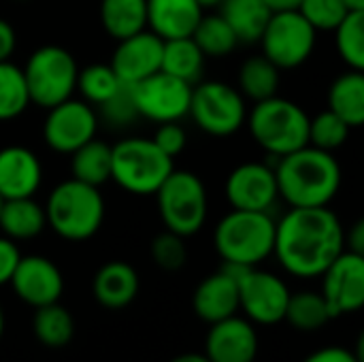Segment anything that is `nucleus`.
Instances as JSON below:
<instances>
[{
  "label": "nucleus",
  "mask_w": 364,
  "mask_h": 362,
  "mask_svg": "<svg viewBox=\"0 0 364 362\" xmlns=\"http://www.w3.org/2000/svg\"><path fill=\"white\" fill-rule=\"evenodd\" d=\"M151 141L171 158L179 156L186 147V130L179 122H164V124H158V130L154 132Z\"/></svg>",
  "instance_id": "40"
},
{
  "label": "nucleus",
  "mask_w": 364,
  "mask_h": 362,
  "mask_svg": "<svg viewBox=\"0 0 364 362\" xmlns=\"http://www.w3.org/2000/svg\"><path fill=\"white\" fill-rule=\"evenodd\" d=\"M175 169L151 139L130 137L111 147V179L128 194L154 196Z\"/></svg>",
  "instance_id": "6"
},
{
  "label": "nucleus",
  "mask_w": 364,
  "mask_h": 362,
  "mask_svg": "<svg viewBox=\"0 0 364 362\" xmlns=\"http://www.w3.org/2000/svg\"><path fill=\"white\" fill-rule=\"evenodd\" d=\"M17 2H26V0H17Z\"/></svg>",
  "instance_id": "50"
},
{
  "label": "nucleus",
  "mask_w": 364,
  "mask_h": 362,
  "mask_svg": "<svg viewBox=\"0 0 364 362\" xmlns=\"http://www.w3.org/2000/svg\"><path fill=\"white\" fill-rule=\"evenodd\" d=\"M100 23L115 41L147 30V0H102Z\"/></svg>",
  "instance_id": "26"
},
{
  "label": "nucleus",
  "mask_w": 364,
  "mask_h": 362,
  "mask_svg": "<svg viewBox=\"0 0 364 362\" xmlns=\"http://www.w3.org/2000/svg\"><path fill=\"white\" fill-rule=\"evenodd\" d=\"M203 66H205V55L192 36L164 41L162 62H160L162 73L194 85V83H198V79L203 75Z\"/></svg>",
  "instance_id": "27"
},
{
  "label": "nucleus",
  "mask_w": 364,
  "mask_h": 362,
  "mask_svg": "<svg viewBox=\"0 0 364 362\" xmlns=\"http://www.w3.org/2000/svg\"><path fill=\"white\" fill-rule=\"evenodd\" d=\"M164 41L151 30H141L128 38L117 41L115 53L111 58V68L122 83L134 85L160 70Z\"/></svg>",
  "instance_id": "17"
},
{
  "label": "nucleus",
  "mask_w": 364,
  "mask_h": 362,
  "mask_svg": "<svg viewBox=\"0 0 364 362\" xmlns=\"http://www.w3.org/2000/svg\"><path fill=\"white\" fill-rule=\"evenodd\" d=\"M0 205H2V198H0Z\"/></svg>",
  "instance_id": "51"
},
{
  "label": "nucleus",
  "mask_w": 364,
  "mask_h": 362,
  "mask_svg": "<svg viewBox=\"0 0 364 362\" xmlns=\"http://www.w3.org/2000/svg\"><path fill=\"white\" fill-rule=\"evenodd\" d=\"M318 32L296 11H273L262 36V55L269 58L279 70L299 68L305 64L316 49Z\"/></svg>",
  "instance_id": "10"
},
{
  "label": "nucleus",
  "mask_w": 364,
  "mask_h": 362,
  "mask_svg": "<svg viewBox=\"0 0 364 362\" xmlns=\"http://www.w3.org/2000/svg\"><path fill=\"white\" fill-rule=\"evenodd\" d=\"M277 87H279V68L262 53L252 55L241 64L237 77V90L241 92L243 98L252 102H260L271 96H277Z\"/></svg>",
  "instance_id": "28"
},
{
  "label": "nucleus",
  "mask_w": 364,
  "mask_h": 362,
  "mask_svg": "<svg viewBox=\"0 0 364 362\" xmlns=\"http://www.w3.org/2000/svg\"><path fill=\"white\" fill-rule=\"evenodd\" d=\"M284 320L290 326L309 333V331L322 329L333 318H331V312L326 307V301L322 299L320 292H296V294L290 292Z\"/></svg>",
  "instance_id": "32"
},
{
  "label": "nucleus",
  "mask_w": 364,
  "mask_h": 362,
  "mask_svg": "<svg viewBox=\"0 0 364 362\" xmlns=\"http://www.w3.org/2000/svg\"><path fill=\"white\" fill-rule=\"evenodd\" d=\"M102 115L113 124V126H126L139 117L134 96H132V85H122L105 105H100Z\"/></svg>",
  "instance_id": "39"
},
{
  "label": "nucleus",
  "mask_w": 364,
  "mask_h": 362,
  "mask_svg": "<svg viewBox=\"0 0 364 362\" xmlns=\"http://www.w3.org/2000/svg\"><path fill=\"white\" fill-rule=\"evenodd\" d=\"M21 254L15 245V241H11L9 237H0V286L11 282V275L19 262Z\"/></svg>",
  "instance_id": "41"
},
{
  "label": "nucleus",
  "mask_w": 364,
  "mask_h": 362,
  "mask_svg": "<svg viewBox=\"0 0 364 362\" xmlns=\"http://www.w3.org/2000/svg\"><path fill=\"white\" fill-rule=\"evenodd\" d=\"M151 258L162 271H168V273L179 271L188 260V250H186L183 237H179L171 230L156 235L151 241Z\"/></svg>",
  "instance_id": "38"
},
{
  "label": "nucleus",
  "mask_w": 364,
  "mask_h": 362,
  "mask_svg": "<svg viewBox=\"0 0 364 362\" xmlns=\"http://www.w3.org/2000/svg\"><path fill=\"white\" fill-rule=\"evenodd\" d=\"M258 335L250 320L230 316L211 324L205 339V356L211 362H254Z\"/></svg>",
  "instance_id": "18"
},
{
  "label": "nucleus",
  "mask_w": 364,
  "mask_h": 362,
  "mask_svg": "<svg viewBox=\"0 0 364 362\" xmlns=\"http://www.w3.org/2000/svg\"><path fill=\"white\" fill-rule=\"evenodd\" d=\"M98 130V115L90 102L68 98L51 109L43 124V139L49 149L70 156L77 147L92 141Z\"/></svg>",
  "instance_id": "13"
},
{
  "label": "nucleus",
  "mask_w": 364,
  "mask_h": 362,
  "mask_svg": "<svg viewBox=\"0 0 364 362\" xmlns=\"http://www.w3.org/2000/svg\"><path fill=\"white\" fill-rule=\"evenodd\" d=\"M192 38L205 58H224L232 53L235 47L239 45L235 32L230 30V26L220 13H211V15L203 13L198 26L192 32Z\"/></svg>",
  "instance_id": "31"
},
{
  "label": "nucleus",
  "mask_w": 364,
  "mask_h": 362,
  "mask_svg": "<svg viewBox=\"0 0 364 362\" xmlns=\"http://www.w3.org/2000/svg\"><path fill=\"white\" fill-rule=\"evenodd\" d=\"M279 196L290 207H328L341 188V166L331 151L305 145L273 166Z\"/></svg>",
  "instance_id": "2"
},
{
  "label": "nucleus",
  "mask_w": 364,
  "mask_h": 362,
  "mask_svg": "<svg viewBox=\"0 0 364 362\" xmlns=\"http://www.w3.org/2000/svg\"><path fill=\"white\" fill-rule=\"evenodd\" d=\"M4 333V314H2V307H0V337Z\"/></svg>",
  "instance_id": "49"
},
{
  "label": "nucleus",
  "mask_w": 364,
  "mask_h": 362,
  "mask_svg": "<svg viewBox=\"0 0 364 362\" xmlns=\"http://www.w3.org/2000/svg\"><path fill=\"white\" fill-rule=\"evenodd\" d=\"M226 201L241 211H271L279 198L275 171L262 162H245L230 171L224 186Z\"/></svg>",
  "instance_id": "15"
},
{
  "label": "nucleus",
  "mask_w": 364,
  "mask_h": 362,
  "mask_svg": "<svg viewBox=\"0 0 364 362\" xmlns=\"http://www.w3.org/2000/svg\"><path fill=\"white\" fill-rule=\"evenodd\" d=\"M124 83L111 68V64H90L79 68L77 75V90L81 92L83 100L90 105H105Z\"/></svg>",
  "instance_id": "35"
},
{
  "label": "nucleus",
  "mask_w": 364,
  "mask_h": 362,
  "mask_svg": "<svg viewBox=\"0 0 364 362\" xmlns=\"http://www.w3.org/2000/svg\"><path fill=\"white\" fill-rule=\"evenodd\" d=\"M245 122L256 145L275 158L309 145V115L288 98L271 96L254 102Z\"/></svg>",
  "instance_id": "5"
},
{
  "label": "nucleus",
  "mask_w": 364,
  "mask_h": 362,
  "mask_svg": "<svg viewBox=\"0 0 364 362\" xmlns=\"http://www.w3.org/2000/svg\"><path fill=\"white\" fill-rule=\"evenodd\" d=\"M194 124L211 137H230L247 119L245 98L224 81H198L192 85L190 111Z\"/></svg>",
  "instance_id": "9"
},
{
  "label": "nucleus",
  "mask_w": 364,
  "mask_h": 362,
  "mask_svg": "<svg viewBox=\"0 0 364 362\" xmlns=\"http://www.w3.org/2000/svg\"><path fill=\"white\" fill-rule=\"evenodd\" d=\"M132 96L139 117L151 119L156 124L179 122L190 111L192 85L158 70L151 77L134 83Z\"/></svg>",
  "instance_id": "11"
},
{
  "label": "nucleus",
  "mask_w": 364,
  "mask_h": 362,
  "mask_svg": "<svg viewBox=\"0 0 364 362\" xmlns=\"http://www.w3.org/2000/svg\"><path fill=\"white\" fill-rule=\"evenodd\" d=\"M348 11H364V0H343Z\"/></svg>",
  "instance_id": "47"
},
{
  "label": "nucleus",
  "mask_w": 364,
  "mask_h": 362,
  "mask_svg": "<svg viewBox=\"0 0 364 362\" xmlns=\"http://www.w3.org/2000/svg\"><path fill=\"white\" fill-rule=\"evenodd\" d=\"M92 290L102 307L124 309L139 294V275L128 262L113 260L98 269Z\"/></svg>",
  "instance_id": "22"
},
{
  "label": "nucleus",
  "mask_w": 364,
  "mask_h": 362,
  "mask_svg": "<svg viewBox=\"0 0 364 362\" xmlns=\"http://www.w3.org/2000/svg\"><path fill=\"white\" fill-rule=\"evenodd\" d=\"M350 130L352 128L339 115L326 109L316 117H309V145L333 154L348 141Z\"/></svg>",
  "instance_id": "36"
},
{
  "label": "nucleus",
  "mask_w": 364,
  "mask_h": 362,
  "mask_svg": "<svg viewBox=\"0 0 364 362\" xmlns=\"http://www.w3.org/2000/svg\"><path fill=\"white\" fill-rule=\"evenodd\" d=\"M30 107L23 70L11 60L0 62V122L19 117Z\"/></svg>",
  "instance_id": "33"
},
{
  "label": "nucleus",
  "mask_w": 364,
  "mask_h": 362,
  "mask_svg": "<svg viewBox=\"0 0 364 362\" xmlns=\"http://www.w3.org/2000/svg\"><path fill=\"white\" fill-rule=\"evenodd\" d=\"M192 307L196 316L207 324H215L220 320L235 316L239 312L237 280L230 277L224 269L205 277L194 290Z\"/></svg>",
  "instance_id": "20"
},
{
  "label": "nucleus",
  "mask_w": 364,
  "mask_h": 362,
  "mask_svg": "<svg viewBox=\"0 0 364 362\" xmlns=\"http://www.w3.org/2000/svg\"><path fill=\"white\" fill-rule=\"evenodd\" d=\"M322 277V299L331 318L354 314L364 305V256L343 250Z\"/></svg>",
  "instance_id": "14"
},
{
  "label": "nucleus",
  "mask_w": 364,
  "mask_h": 362,
  "mask_svg": "<svg viewBox=\"0 0 364 362\" xmlns=\"http://www.w3.org/2000/svg\"><path fill=\"white\" fill-rule=\"evenodd\" d=\"M203 13L196 0H147V28L162 41L192 36Z\"/></svg>",
  "instance_id": "21"
},
{
  "label": "nucleus",
  "mask_w": 364,
  "mask_h": 362,
  "mask_svg": "<svg viewBox=\"0 0 364 362\" xmlns=\"http://www.w3.org/2000/svg\"><path fill=\"white\" fill-rule=\"evenodd\" d=\"M45 228H47L45 209L34 201V196L2 201L0 230L11 241H30L38 237Z\"/></svg>",
  "instance_id": "23"
},
{
  "label": "nucleus",
  "mask_w": 364,
  "mask_h": 362,
  "mask_svg": "<svg viewBox=\"0 0 364 362\" xmlns=\"http://www.w3.org/2000/svg\"><path fill=\"white\" fill-rule=\"evenodd\" d=\"M171 362H211L205 354H181V356H177V358H173Z\"/></svg>",
  "instance_id": "46"
},
{
  "label": "nucleus",
  "mask_w": 364,
  "mask_h": 362,
  "mask_svg": "<svg viewBox=\"0 0 364 362\" xmlns=\"http://www.w3.org/2000/svg\"><path fill=\"white\" fill-rule=\"evenodd\" d=\"M239 286V309L245 312L250 322L273 326L284 322L290 290L277 275L250 267L237 280Z\"/></svg>",
  "instance_id": "12"
},
{
  "label": "nucleus",
  "mask_w": 364,
  "mask_h": 362,
  "mask_svg": "<svg viewBox=\"0 0 364 362\" xmlns=\"http://www.w3.org/2000/svg\"><path fill=\"white\" fill-rule=\"evenodd\" d=\"M43 183V164L38 156L23 145L0 149V198L34 196Z\"/></svg>",
  "instance_id": "19"
},
{
  "label": "nucleus",
  "mask_w": 364,
  "mask_h": 362,
  "mask_svg": "<svg viewBox=\"0 0 364 362\" xmlns=\"http://www.w3.org/2000/svg\"><path fill=\"white\" fill-rule=\"evenodd\" d=\"M269 4L271 11H290V9H296L301 0H264Z\"/></svg>",
  "instance_id": "45"
},
{
  "label": "nucleus",
  "mask_w": 364,
  "mask_h": 362,
  "mask_svg": "<svg viewBox=\"0 0 364 362\" xmlns=\"http://www.w3.org/2000/svg\"><path fill=\"white\" fill-rule=\"evenodd\" d=\"M198 2V6L203 9V11H207V9H218L220 4H222V0H196Z\"/></svg>",
  "instance_id": "48"
},
{
  "label": "nucleus",
  "mask_w": 364,
  "mask_h": 362,
  "mask_svg": "<svg viewBox=\"0 0 364 362\" xmlns=\"http://www.w3.org/2000/svg\"><path fill=\"white\" fill-rule=\"evenodd\" d=\"M15 45H17V36H15L13 26L6 19L0 17V62L11 60V55L15 51Z\"/></svg>",
  "instance_id": "43"
},
{
  "label": "nucleus",
  "mask_w": 364,
  "mask_h": 362,
  "mask_svg": "<svg viewBox=\"0 0 364 362\" xmlns=\"http://www.w3.org/2000/svg\"><path fill=\"white\" fill-rule=\"evenodd\" d=\"M47 226L66 241L92 239L105 222V198L98 188L77 179L58 183L43 205Z\"/></svg>",
  "instance_id": "3"
},
{
  "label": "nucleus",
  "mask_w": 364,
  "mask_h": 362,
  "mask_svg": "<svg viewBox=\"0 0 364 362\" xmlns=\"http://www.w3.org/2000/svg\"><path fill=\"white\" fill-rule=\"evenodd\" d=\"M154 196L166 230L186 239L205 226L209 203L205 183L198 175L173 169Z\"/></svg>",
  "instance_id": "8"
},
{
  "label": "nucleus",
  "mask_w": 364,
  "mask_h": 362,
  "mask_svg": "<svg viewBox=\"0 0 364 362\" xmlns=\"http://www.w3.org/2000/svg\"><path fill=\"white\" fill-rule=\"evenodd\" d=\"M303 362H363V358L358 354H354L352 350H348V348L328 346V348L316 350Z\"/></svg>",
  "instance_id": "42"
},
{
  "label": "nucleus",
  "mask_w": 364,
  "mask_h": 362,
  "mask_svg": "<svg viewBox=\"0 0 364 362\" xmlns=\"http://www.w3.org/2000/svg\"><path fill=\"white\" fill-rule=\"evenodd\" d=\"M346 250V230L328 207H290L275 222L273 254L294 277H320Z\"/></svg>",
  "instance_id": "1"
},
{
  "label": "nucleus",
  "mask_w": 364,
  "mask_h": 362,
  "mask_svg": "<svg viewBox=\"0 0 364 362\" xmlns=\"http://www.w3.org/2000/svg\"><path fill=\"white\" fill-rule=\"evenodd\" d=\"M328 111L339 115L350 128L364 124V75L363 70H348L339 75L328 87Z\"/></svg>",
  "instance_id": "25"
},
{
  "label": "nucleus",
  "mask_w": 364,
  "mask_h": 362,
  "mask_svg": "<svg viewBox=\"0 0 364 362\" xmlns=\"http://www.w3.org/2000/svg\"><path fill=\"white\" fill-rule=\"evenodd\" d=\"M296 11L314 26L316 32L335 30L350 13L343 0H301Z\"/></svg>",
  "instance_id": "37"
},
{
  "label": "nucleus",
  "mask_w": 364,
  "mask_h": 362,
  "mask_svg": "<svg viewBox=\"0 0 364 362\" xmlns=\"http://www.w3.org/2000/svg\"><path fill=\"white\" fill-rule=\"evenodd\" d=\"M9 284L17 299L34 309L58 303L64 292L62 271L45 256H21Z\"/></svg>",
  "instance_id": "16"
},
{
  "label": "nucleus",
  "mask_w": 364,
  "mask_h": 362,
  "mask_svg": "<svg viewBox=\"0 0 364 362\" xmlns=\"http://www.w3.org/2000/svg\"><path fill=\"white\" fill-rule=\"evenodd\" d=\"M239 43H258L273 11L264 0H222L218 6Z\"/></svg>",
  "instance_id": "24"
},
{
  "label": "nucleus",
  "mask_w": 364,
  "mask_h": 362,
  "mask_svg": "<svg viewBox=\"0 0 364 362\" xmlns=\"http://www.w3.org/2000/svg\"><path fill=\"white\" fill-rule=\"evenodd\" d=\"M346 250L364 256V222L358 220L348 233H346Z\"/></svg>",
  "instance_id": "44"
},
{
  "label": "nucleus",
  "mask_w": 364,
  "mask_h": 362,
  "mask_svg": "<svg viewBox=\"0 0 364 362\" xmlns=\"http://www.w3.org/2000/svg\"><path fill=\"white\" fill-rule=\"evenodd\" d=\"M70 173L73 179L87 186L100 188L111 179V145L98 141L96 137L70 154Z\"/></svg>",
  "instance_id": "29"
},
{
  "label": "nucleus",
  "mask_w": 364,
  "mask_h": 362,
  "mask_svg": "<svg viewBox=\"0 0 364 362\" xmlns=\"http://www.w3.org/2000/svg\"><path fill=\"white\" fill-rule=\"evenodd\" d=\"M32 333L47 348H64L75 337V320L60 303L43 305L34 312Z\"/></svg>",
  "instance_id": "30"
},
{
  "label": "nucleus",
  "mask_w": 364,
  "mask_h": 362,
  "mask_svg": "<svg viewBox=\"0 0 364 362\" xmlns=\"http://www.w3.org/2000/svg\"><path fill=\"white\" fill-rule=\"evenodd\" d=\"M339 58L352 68H364V11H350L333 30Z\"/></svg>",
  "instance_id": "34"
},
{
  "label": "nucleus",
  "mask_w": 364,
  "mask_h": 362,
  "mask_svg": "<svg viewBox=\"0 0 364 362\" xmlns=\"http://www.w3.org/2000/svg\"><path fill=\"white\" fill-rule=\"evenodd\" d=\"M275 218L271 211H241L226 213L213 233V243L224 262L256 267L273 254Z\"/></svg>",
  "instance_id": "4"
},
{
  "label": "nucleus",
  "mask_w": 364,
  "mask_h": 362,
  "mask_svg": "<svg viewBox=\"0 0 364 362\" xmlns=\"http://www.w3.org/2000/svg\"><path fill=\"white\" fill-rule=\"evenodd\" d=\"M21 70L30 105L51 109L73 98V92L77 90V60L60 45H43L34 49Z\"/></svg>",
  "instance_id": "7"
}]
</instances>
